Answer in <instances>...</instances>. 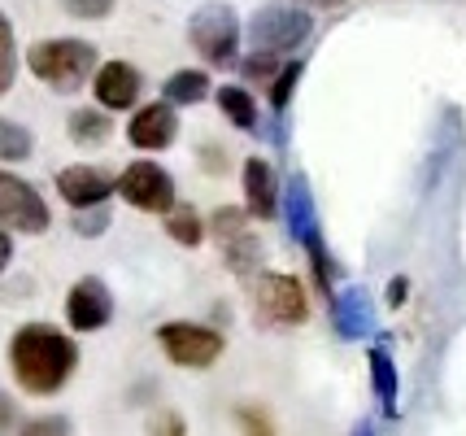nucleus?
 <instances>
[{
    "mask_svg": "<svg viewBox=\"0 0 466 436\" xmlns=\"http://www.w3.org/2000/svg\"><path fill=\"white\" fill-rule=\"evenodd\" d=\"M218 105H223V114L231 118L236 127H244V131H253L258 127V105H253V96L244 92V87H236V84H223L218 92Z\"/></svg>",
    "mask_w": 466,
    "mask_h": 436,
    "instance_id": "21",
    "label": "nucleus"
},
{
    "mask_svg": "<svg viewBox=\"0 0 466 436\" xmlns=\"http://www.w3.org/2000/svg\"><path fill=\"white\" fill-rule=\"evenodd\" d=\"M148 436H187V423L179 411H157L148 419Z\"/></svg>",
    "mask_w": 466,
    "mask_h": 436,
    "instance_id": "28",
    "label": "nucleus"
},
{
    "mask_svg": "<svg viewBox=\"0 0 466 436\" xmlns=\"http://www.w3.org/2000/svg\"><path fill=\"white\" fill-rule=\"evenodd\" d=\"M187 40L209 66H236L240 62V18H236V9L218 5V0L201 5L187 22Z\"/></svg>",
    "mask_w": 466,
    "mask_h": 436,
    "instance_id": "3",
    "label": "nucleus"
},
{
    "mask_svg": "<svg viewBox=\"0 0 466 436\" xmlns=\"http://www.w3.org/2000/svg\"><path fill=\"white\" fill-rule=\"evenodd\" d=\"M157 345H162V353L175 367L201 371V367H214L223 358L227 340H223V332H214L205 323H162L157 328Z\"/></svg>",
    "mask_w": 466,
    "mask_h": 436,
    "instance_id": "5",
    "label": "nucleus"
},
{
    "mask_svg": "<svg viewBox=\"0 0 466 436\" xmlns=\"http://www.w3.org/2000/svg\"><path fill=\"white\" fill-rule=\"evenodd\" d=\"M14 423H18V406H14V397L9 393H0V436L9 432Z\"/></svg>",
    "mask_w": 466,
    "mask_h": 436,
    "instance_id": "30",
    "label": "nucleus"
},
{
    "mask_svg": "<svg viewBox=\"0 0 466 436\" xmlns=\"http://www.w3.org/2000/svg\"><path fill=\"white\" fill-rule=\"evenodd\" d=\"M305 66L301 62H288L279 75H275V84H270V105H275V114H284L288 105H292V92H297V84H301Z\"/></svg>",
    "mask_w": 466,
    "mask_h": 436,
    "instance_id": "24",
    "label": "nucleus"
},
{
    "mask_svg": "<svg viewBox=\"0 0 466 436\" xmlns=\"http://www.w3.org/2000/svg\"><path fill=\"white\" fill-rule=\"evenodd\" d=\"M305 5H314V9H336V5H349V0H305Z\"/></svg>",
    "mask_w": 466,
    "mask_h": 436,
    "instance_id": "33",
    "label": "nucleus"
},
{
    "mask_svg": "<svg viewBox=\"0 0 466 436\" xmlns=\"http://www.w3.org/2000/svg\"><path fill=\"white\" fill-rule=\"evenodd\" d=\"M244 201H248L253 218H275L279 214V206H275V170L266 167L262 157L244 162Z\"/></svg>",
    "mask_w": 466,
    "mask_h": 436,
    "instance_id": "15",
    "label": "nucleus"
},
{
    "mask_svg": "<svg viewBox=\"0 0 466 436\" xmlns=\"http://www.w3.org/2000/svg\"><path fill=\"white\" fill-rule=\"evenodd\" d=\"M331 328L340 340H362L375 332V306H370V292L366 289H345L331 292Z\"/></svg>",
    "mask_w": 466,
    "mask_h": 436,
    "instance_id": "11",
    "label": "nucleus"
},
{
    "mask_svg": "<svg viewBox=\"0 0 466 436\" xmlns=\"http://www.w3.org/2000/svg\"><path fill=\"white\" fill-rule=\"evenodd\" d=\"M22 157H31V131L0 118V162H22Z\"/></svg>",
    "mask_w": 466,
    "mask_h": 436,
    "instance_id": "22",
    "label": "nucleus"
},
{
    "mask_svg": "<svg viewBox=\"0 0 466 436\" xmlns=\"http://www.w3.org/2000/svg\"><path fill=\"white\" fill-rule=\"evenodd\" d=\"M9 367L18 375V384L35 397H53L66 389V380L79 367V350L66 332L53 323H26L9 340Z\"/></svg>",
    "mask_w": 466,
    "mask_h": 436,
    "instance_id": "1",
    "label": "nucleus"
},
{
    "mask_svg": "<svg viewBox=\"0 0 466 436\" xmlns=\"http://www.w3.org/2000/svg\"><path fill=\"white\" fill-rule=\"evenodd\" d=\"M209 231H214L227 267L236 270V275H253V270L262 267V240L244 228V209H218L209 218Z\"/></svg>",
    "mask_w": 466,
    "mask_h": 436,
    "instance_id": "8",
    "label": "nucleus"
},
{
    "mask_svg": "<svg viewBox=\"0 0 466 436\" xmlns=\"http://www.w3.org/2000/svg\"><path fill=\"white\" fill-rule=\"evenodd\" d=\"M114 188H118V197L127 206L148 209V214H166V209L175 206V179H170L157 162H136V167H127Z\"/></svg>",
    "mask_w": 466,
    "mask_h": 436,
    "instance_id": "7",
    "label": "nucleus"
},
{
    "mask_svg": "<svg viewBox=\"0 0 466 436\" xmlns=\"http://www.w3.org/2000/svg\"><path fill=\"white\" fill-rule=\"evenodd\" d=\"M105 228H109V209H105V206L83 209L79 218H75V231H79V236H101Z\"/></svg>",
    "mask_w": 466,
    "mask_h": 436,
    "instance_id": "29",
    "label": "nucleus"
},
{
    "mask_svg": "<svg viewBox=\"0 0 466 436\" xmlns=\"http://www.w3.org/2000/svg\"><path fill=\"white\" fill-rule=\"evenodd\" d=\"M353 436H375V423H370V419H362V423L353 428Z\"/></svg>",
    "mask_w": 466,
    "mask_h": 436,
    "instance_id": "34",
    "label": "nucleus"
},
{
    "mask_svg": "<svg viewBox=\"0 0 466 436\" xmlns=\"http://www.w3.org/2000/svg\"><path fill=\"white\" fill-rule=\"evenodd\" d=\"M48 223H53V214H48L40 192L26 184V179H18V175H5L0 170V228L40 236V231H48Z\"/></svg>",
    "mask_w": 466,
    "mask_h": 436,
    "instance_id": "6",
    "label": "nucleus"
},
{
    "mask_svg": "<svg viewBox=\"0 0 466 436\" xmlns=\"http://www.w3.org/2000/svg\"><path fill=\"white\" fill-rule=\"evenodd\" d=\"M175 131H179V118H175L170 105H144L140 114L131 118V127H127V140H131L136 148L157 153V148L175 145Z\"/></svg>",
    "mask_w": 466,
    "mask_h": 436,
    "instance_id": "12",
    "label": "nucleus"
},
{
    "mask_svg": "<svg viewBox=\"0 0 466 436\" xmlns=\"http://www.w3.org/2000/svg\"><path fill=\"white\" fill-rule=\"evenodd\" d=\"M406 292H410L406 279H392V284H388V306H401V301H406Z\"/></svg>",
    "mask_w": 466,
    "mask_h": 436,
    "instance_id": "31",
    "label": "nucleus"
},
{
    "mask_svg": "<svg viewBox=\"0 0 466 436\" xmlns=\"http://www.w3.org/2000/svg\"><path fill=\"white\" fill-rule=\"evenodd\" d=\"M26 66H31V75H35L40 84H48L53 92H61V96H70V92H79V87L92 79L96 48L87 40H40L26 53Z\"/></svg>",
    "mask_w": 466,
    "mask_h": 436,
    "instance_id": "2",
    "label": "nucleus"
},
{
    "mask_svg": "<svg viewBox=\"0 0 466 436\" xmlns=\"http://www.w3.org/2000/svg\"><path fill=\"white\" fill-rule=\"evenodd\" d=\"M309 26H314L309 14L292 9V5H262L248 22V48L266 53V57H279V53L309 40Z\"/></svg>",
    "mask_w": 466,
    "mask_h": 436,
    "instance_id": "4",
    "label": "nucleus"
},
{
    "mask_svg": "<svg viewBox=\"0 0 466 436\" xmlns=\"http://www.w3.org/2000/svg\"><path fill=\"white\" fill-rule=\"evenodd\" d=\"M370 389H375V401L384 406V415L397 419V362L384 345L370 350Z\"/></svg>",
    "mask_w": 466,
    "mask_h": 436,
    "instance_id": "17",
    "label": "nucleus"
},
{
    "mask_svg": "<svg viewBox=\"0 0 466 436\" xmlns=\"http://www.w3.org/2000/svg\"><path fill=\"white\" fill-rule=\"evenodd\" d=\"M92 92H96L101 109H131L140 96V75L131 62H105L92 79Z\"/></svg>",
    "mask_w": 466,
    "mask_h": 436,
    "instance_id": "14",
    "label": "nucleus"
},
{
    "mask_svg": "<svg viewBox=\"0 0 466 436\" xmlns=\"http://www.w3.org/2000/svg\"><path fill=\"white\" fill-rule=\"evenodd\" d=\"M236 419H240L244 436H275V423H270V415H266L262 406H240Z\"/></svg>",
    "mask_w": 466,
    "mask_h": 436,
    "instance_id": "25",
    "label": "nucleus"
},
{
    "mask_svg": "<svg viewBox=\"0 0 466 436\" xmlns=\"http://www.w3.org/2000/svg\"><path fill=\"white\" fill-rule=\"evenodd\" d=\"M18 436H70V419L66 415H40L31 423H22Z\"/></svg>",
    "mask_w": 466,
    "mask_h": 436,
    "instance_id": "26",
    "label": "nucleus"
},
{
    "mask_svg": "<svg viewBox=\"0 0 466 436\" xmlns=\"http://www.w3.org/2000/svg\"><path fill=\"white\" fill-rule=\"evenodd\" d=\"M57 192L75 209H92V206H105V201H109L114 179L96 167H70V170H61L57 175Z\"/></svg>",
    "mask_w": 466,
    "mask_h": 436,
    "instance_id": "13",
    "label": "nucleus"
},
{
    "mask_svg": "<svg viewBox=\"0 0 466 436\" xmlns=\"http://www.w3.org/2000/svg\"><path fill=\"white\" fill-rule=\"evenodd\" d=\"M166 105L175 109V105H201L209 96V75L205 70H175L162 87Z\"/></svg>",
    "mask_w": 466,
    "mask_h": 436,
    "instance_id": "18",
    "label": "nucleus"
},
{
    "mask_svg": "<svg viewBox=\"0 0 466 436\" xmlns=\"http://www.w3.org/2000/svg\"><path fill=\"white\" fill-rule=\"evenodd\" d=\"M14 75H18V44H14V26L0 14V96L14 87Z\"/></svg>",
    "mask_w": 466,
    "mask_h": 436,
    "instance_id": "23",
    "label": "nucleus"
},
{
    "mask_svg": "<svg viewBox=\"0 0 466 436\" xmlns=\"http://www.w3.org/2000/svg\"><path fill=\"white\" fill-rule=\"evenodd\" d=\"M9 258H14V240L5 236V228H0V270L9 267Z\"/></svg>",
    "mask_w": 466,
    "mask_h": 436,
    "instance_id": "32",
    "label": "nucleus"
},
{
    "mask_svg": "<svg viewBox=\"0 0 466 436\" xmlns=\"http://www.w3.org/2000/svg\"><path fill=\"white\" fill-rule=\"evenodd\" d=\"M258 306H262L266 323H284V328L309 319L305 289L292 279V275H262V284H258Z\"/></svg>",
    "mask_w": 466,
    "mask_h": 436,
    "instance_id": "9",
    "label": "nucleus"
},
{
    "mask_svg": "<svg viewBox=\"0 0 466 436\" xmlns=\"http://www.w3.org/2000/svg\"><path fill=\"white\" fill-rule=\"evenodd\" d=\"M284 218H288V231H292V240L309 245V240L319 236V223H314V197H309V184H305L301 175H297V179L288 184Z\"/></svg>",
    "mask_w": 466,
    "mask_h": 436,
    "instance_id": "16",
    "label": "nucleus"
},
{
    "mask_svg": "<svg viewBox=\"0 0 466 436\" xmlns=\"http://www.w3.org/2000/svg\"><path fill=\"white\" fill-rule=\"evenodd\" d=\"M166 231H170V236H175L179 245H187V249H197V245L205 240L201 214H197L192 206H179V201H175V206L166 209Z\"/></svg>",
    "mask_w": 466,
    "mask_h": 436,
    "instance_id": "20",
    "label": "nucleus"
},
{
    "mask_svg": "<svg viewBox=\"0 0 466 436\" xmlns=\"http://www.w3.org/2000/svg\"><path fill=\"white\" fill-rule=\"evenodd\" d=\"M109 131H114V127H109V114H105V109H75V114H70V140H75V145H105V140H109Z\"/></svg>",
    "mask_w": 466,
    "mask_h": 436,
    "instance_id": "19",
    "label": "nucleus"
},
{
    "mask_svg": "<svg viewBox=\"0 0 466 436\" xmlns=\"http://www.w3.org/2000/svg\"><path fill=\"white\" fill-rule=\"evenodd\" d=\"M66 319H70L75 332H101L105 323L114 319V297H109V289H105L96 275H87V279H79V284L70 289V297H66Z\"/></svg>",
    "mask_w": 466,
    "mask_h": 436,
    "instance_id": "10",
    "label": "nucleus"
},
{
    "mask_svg": "<svg viewBox=\"0 0 466 436\" xmlns=\"http://www.w3.org/2000/svg\"><path fill=\"white\" fill-rule=\"evenodd\" d=\"M66 14H75V18H87V22H96V18H105L118 0H57Z\"/></svg>",
    "mask_w": 466,
    "mask_h": 436,
    "instance_id": "27",
    "label": "nucleus"
}]
</instances>
